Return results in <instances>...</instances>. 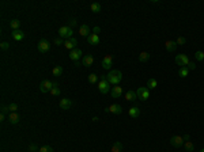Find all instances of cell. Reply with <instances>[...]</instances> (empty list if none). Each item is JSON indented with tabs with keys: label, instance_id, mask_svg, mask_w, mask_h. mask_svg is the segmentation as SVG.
Wrapping results in <instances>:
<instances>
[{
	"label": "cell",
	"instance_id": "obj_1",
	"mask_svg": "<svg viewBox=\"0 0 204 152\" xmlns=\"http://www.w3.org/2000/svg\"><path fill=\"white\" fill-rule=\"evenodd\" d=\"M106 78H108V82H109L110 84L118 86V83L123 79V73L120 72V71H117V69H113V71H110V72L106 75Z\"/></svg>",
	"mask_w": 204,
	"mask_h": 152
},
{
	"label": "cell",
	"instance_id": "obj_2",
	"mask_svg": "<svg viewBox=\"0 0 204 152\" xmlns=\"http://www.w3.org/2000/svg\"><path fill=\"white\" fill-rule=\"evenodd\" d=\"M109 82H108V78H106V75H101L99 76V82H98V90L101 94H108L109 92Z\"/></svg>",
	"mask_w": 204,
	"mask_h": 152
},
{
	"label": "cell",
	"instance_id": "obj_3",
	"mask_svg": "<svg viewBox=\"0 0 204 152\" xmlns=\"http://www.w3.org/2000/svg\"><path fill=\"white\" fill-rule=\"evenodd\" d=\"M59 34H60V38L69 39V38H72L74 30H72V27H69V26H61V27L59 29Z\"/></svg>",
	"mask_w": 204,
	"mask_h": 152
},
{
	"label": "cell",
	"instance_id": "obj_4",
	"mask_svg": "<svg viewBox=\"0 0 204 152\" xmlns=\"http://www.w3.org/2000/svg\"><path fill=\"white\" fill-rule=\"evenodd\" d=\"M136 94H137V98H139L140 101H147L150 98V90L147 87H139Z\"/></svg>",
	"mask_w": 204,
	"mask_h": 152
},
{
	"label": "cell",
	"instance_id": "obj_5",
	"mask_svg": "<svg viewBox=\"0 0 204 152\" xmlns=\"http://www.w3.org/2000/svg\"><path fill=\"white\" fill-rule=\"evenodd\" d=\"M37 48H38V50H40L41 53H48V52H49V49H50V42L48 41V39H41V41L38 42Z\"/></svg>",
	"mask_w": 204,
	"mask_h": 152
},
{
	"label": "cell",
	"instance_id": "obj_6",
	"mask_svg": "<svg viewBox=\"0 0 204 152\" xmlns=\"http://www.w3.org/2000/svg\"><path fill=\"white\" fill-rule=\"evenodd\" d=\"M52 87H53V83H52L50 80L44 79L42 82H41V84H40V90H41V92H50Z\"/></svg>",
	"mask_w": 204,
	"mask_h": 152
},
{
	"label": "cell",
	"instance_id": "obj_7",
	"mask_svg": "<svg viewBox=\"0 0 204 152\" xmlns=\"http://www.w3.org/2000/svg\"><path fill=\"white\" fill-rule=\"evenodd\" d=\"M121 111H123V107L117 103H113L105 109V113H113V114H121Z\"/></svg>",
	"mask_w": 204,
	"mask_h": 152
},
{
	"label": "cell",
	"instance_id": "obj_8",
	"mask_svg": "<svg viewBox=\"0 0 204 152\" xmlns=\"http://www.w3.org/2000/svg\"><path fill=\"white\" fill-rule=\"evenodd\" d=\"M176 63H177L178 65H181V67H186V65L189 64V59H188L186 55H177Z\"/></svg>",
	"mask_w": 204,
	"mask_h": 152
},
{
	"label": "cell",
	"instance_id": "obj_9",
	"mask_svg": "<svg viewBox=\"0 0 204 152\" xmlns=\"http://www.w3.org/2000/svg\"><path fill=\"white\" fill-rule=\"evenodd\" d=\"M184 136H173L172 139H170V144L176 148H178V147L182 145V143H184Z\"/></svg>",
	"mask_w": 204,
	"mask_h": 152
},
{
	"label": "cell",
	"instance_id": "obj_10",
	"mask_svg": "<svg viewBox=\"0 0 204 152\" xmlns=\"http://www.w3.org/2000/svg\"><path fill=\"white\" fill-rule=\"evenodd\" d=\"M102 68H105V69H110L112 65H113V57L110 55H106L104 57V60H102Z\"/></svg>",
	"mask_w": 204,
	"mask_h": 152
},
{
	"label": "cell",
	"instance_id": "obj_11",
	"mask_svg": "<svg viewBox=\"0 0 204 152\" xmlns=\"http://www.w3.org/2000/svg\"><path fill=\"white\" fill-rule=\"evenodd\" d=\"M81 57H82V50L81 49L75 48V49H72V50L69 52V59H71L72 61H75V63L79 60Z\"/></svg>",
	"mask_w": 204,
	"mask_h": 152
},
{
	"label": "cell",
	"instance_id": "obj_12",
	"mask_svg": "<svg viewBox=\"0 0 204 152\" xmlns=\"http://www.w3.org/2000/svg\"><path fill=\"white\" fill-rule=\"evenodd\" d=\"M76 43H78L76 38H75V37H72V38H69V39H65L64 46H65L67 49H69V50H72V49L76 48Z\"/></svg>",
	"mask_w": 204,
	"mask_h": 152
},
{
	"label": "cell",
	"instance_id": "obj_13",
	"mask_svg": "<svg viewBox=\"0 0 204 152\" xmlns=\"http://www.w3.org/2000/svg\"><path fill=\"white\" fill-rule=\"evenodd\" d=\"M94 64V57L93 55H86L83 57V60H82V65H85V67H91Z\"/></svg>",
	"mask_w": 204,
	"mask_h": 152
},
{
	"label": "cell",
	"instance_id": "obj_14",
	"mask_svg": "<svg viewBox=\"0 0 204 152\" xmlns=\"http://www.w3.org/2000/svg\"><path fill=\"white\" fill-rule=\"evenodd\" d=\"M71 106H72V101H71V99H68V98H61V101H60V107H61L63 110L71 109Z\"/></svg>",
	"mask_w": 204,
	"mask_h": 152
},
{
	"label": "cell",
	"instance_id": "obj_15",
	"mask_svg": "<svg viewBox=\"0 0 204 152\" xmlns=\"http://www.w3.org/2000/svg\"><path fill=\"white\" fill-rule=\"evenodd\" d=\"M112 98H120L123 95V87H120V86H116V87H113L112 88Z\"/></svg>",
	"mask_w": 204,
	"mask_h": 152
},
{
	"label": "cell",
	"instance_id": "obj_16",
	"mask_svg": "<svg viewBox=\"0 0 204 152\" xmlns=\"http://www.w3.org/2000/svg\"><path fill=\"white\" fill-rule=\"evenodd\" d=\"M11 36H13V38L15 41H22V39L25 38V33L22 30H13Z\"/></svg>",
	"mask_w": 204,
	"mask_h": 152
},
{
	"label": "cell",
	"instance_id": "obj_17",
	"mask_svg": "<svg viewBox=\"0 0 204 152\" xmlns=\"http://www.w3.org/2000/svg\"><path fill=\"white\" fill-rule=\"evenodd\" d=\"M87 43H90V45H98L99 43V37L98 34H90V36L87 37Z\"/></svg>",
	"mask_w": 204,
	"mask_h": 152
},
{
	"label": "cell",
	"instance_id": "obj_18",
	"mask_svg": "<svg viewBox=\"0 0 204 152\" xmlns=\"http://www.w3.org/2000/svg\"><path fill=\"white\" fill-rule=\"evenodd\" d=\"M79 34H81L82 37H88L90 36V27L87 26V24H82L81 27H79Z\"/></svg>",
	"mask_w": 204,
	"mask_h": 152
},
{
	"label": "cell",
	"instance_id": "obj_19",
	"mask_svg": "<svg viewBox=\"0 0 204 152\" xmlns=\"http://www.w3.org/2000/svg\"><path fill=\"white\" fill-rule=\"evenodd\" d=\"M128 114H129L131 118H137V117L140 116V110H139V107L133 106V107H131V109L128 110Z\"/></svg>",
	"mask_w": 204,
	"mask_h": 152
},
{
	"label": "cell",
	"instance_id": "obj_20",
	"mask_svg": "<svg viewBox=\"0 0 204 152\" xmlns=\"http://www.w3.org/2000/svg\"><path fill=\"white\" fill-rule=\"evenodd\" d=\"M125 99H127V101H129V102H135L136 99H137V94H136V91L129 90V91L125 94Z\"/></svg>",
	"mask_w": 204,
	"mask_h": 152
},
{
	"label": "cell",
	"instance_id": "obj_21",
	"mask_svg": "<svg viewBox=\"0 0 204 152\" xmlns=\"http://www.w3.org/2000/svg\"><path fill=\"white\" fill-rule=\"evenodd\" d=\"M165 48H166L167 52H174L176 48H177V43H176V41H166L165 42Z\"/></svg>",
	"mask_w": 204,
	"mask_h": 152
},
{
	"label": "cell",
	"instance_id": "obj_22",
	"mask_svg": "<svg viewBox=\"0 0 204 152\" xmlns=\"http://www.w3.org/2000/svg\"><path fill=\"white\" fill-rule=\"evenodd\" d=\"M19 120H20V118H19L18 113H10V114H8V121L11 122V124H14V125L18 124Z\"/></svg>",
	"mask_w": 204,
	"mask_h": 152
},
{
	"label": "cell",
	"instance_id": "obj_23",
	"mask_svg": "<svg viewBox=\"0 0 204 152\" xmlns=\"http://www.w3.org/2000/svg\"><path fill=\"white\" fill-rule=\"evenodd\" d=\"M50 94L53 95V97H59L60 95V87L57 83H53V87H52V90H50Z\"/></svg>",
	"mask_w": 204,
	"mask_h": 152
},
{
	"label": "cell",
	"instance_id": "obj_24",
	"mask_svg": "<svg viewBox=\"0 0 204 152\" xmlns=\"http://www.w3.org/2000/svg\"><path fill=\"white\" fill-rule=\"evenodd\" d=\"M149 60H150V53L142 52V53L139 55V61H140V63H147Z\"/></svg>",
	"mask_w": 204,
	"mask_h": 152
},
{
	"label": "cell",
	"instance_id": "obj_25",
	"mask_svg": "<svg viewBox=\"0 0 204 152\" xmlns=\"http://www.w3.org/2000/svg\"><path fill=\"white\" fill-rule=\"evenodd\" d=\"M121 151H123V144L120 141H116L112 145V152H121Z\"/></svg>",
	"mask_w": 204,
	"mask_h": 152
},
{
	"label": "cell",
	"instance_id": "obj_26",
	"mask_svg": "<svg viewBox=\"0 0 204 152\" xmlns=\"http://www.w3.org/2000/svg\"><path fill=\"white\" fill-rule=\"evenodd\" d=\"M184 149H185L186 152H193V149H195V145H193V143L192 141H185L184 143Z\"/></svg>",
	"mask_w": 204,
	"mask_h": 152
},
{
	"label": "cell",
	"instance_id": "obj_27",
	"mask_svg": "<svg viewBox=\"0 0 204 152\" xmlns=\"http://www.w3.org/2000/svg\"><path fill=\"white\" fill-rule=\"evenodd\" d=\"M10 26H11V29H13V30H19L20 20H19V19H13V20L10 22Z\"/></svg>",
	"mask_w": 204,
	"mask_h": 152
},
{
	"label": "cell",
	"instance_id": "obj_28",
	"mask_svg": "<svg viewBox=\"0 0 204 152\" xmlns=\"http://www.w3.org/2000/svg\"><path fill=\"white\" fill-rule=\"evenodd\" d=\"M52 73H53V76H61L63 75V67L61 65H57L52 69Z\"/></svg>",
	"mask_w": 204,
	"mask_h": 152
},
{
	"label": "cell",
	"instance_id": "obj_29",
	"mask_svg": "<svg viewBox=\"0 0 204 152\" xmlns=\"http://www.w3.org/2000/svg\"><path fill=\"white\" fill-rule=\"evenodd\" d=\"M90 10L93 12H95V14H98V12H101V4L99 3H91L90 4Z\"/></svg>",
	"mask_w": 204,
	"mask_h": 152
},
{
	"label": "cell",
	"instance_id": "obj_30",
	"mask_svg": "<svg viewBox=\"0 0 204 152\" xmlns=\"http://www.w3.org/2000/svg\"><path fill=\"white\" fill-rule=\"evenodd\" d=\"M156 86H158V82L155 79H149V82H147V88L149 90H154V88H156Z\"/></svg>",
	"mask_w": 204,
	"mask_h": 152
},
{
	"label": "cell",
	"instance_id": "obj_31",
	"mask_svg": "<svg viewBox=\"0 0 204 152\" xmlns=\"http://www.w3.org/2000/svg\"><path fill=\"white\" fill-rule=\"evenodd\" d=\"M88 83H90V84H95V83H98V76H97L95 73L88 75Z\"/></svg>",
	"mask_w": 204,
	"mask_h": 152
},
{
	"label": "cell",
	"instance_id": "obj_32",
	"mask_svg": "<svg viewBox=\"0 0 204 152\" xmlns=\"http://www.w3.org/2000/svg\"><path fill=\"white\" fill-rule=\"evenodd\" d=\"M188 73H189V71H188V68L186 67H181L178 71V75L181 76V78H186L188 76Z\"/></svg>",
	"mask_w": 204,
	"mask_h": 152
},
{
	"label": "cell",
	"instance_id": "obj_33",
	"mask_svg": "<svg viewBox=\"0 0 204 152\" xmlns=\"http://www.w3.org/2000/svg\"><path fill=\"white\" fill-rule=\"evenodd\" d=\"M195 59H196L197 61H204V53L203 52H200V50L196 52V53H195Z\"/></svg>",
	"mask_w": 204,
	"mask_h": 152
},
{
	"label": "cell",
	"instance_id": "obj_34",
	"mask_svg": "<svg viewBox=\"0 0 204 152\" xmlns=\"http://www.w3.org/2000/svg\"><path fill=\"white\" fill-rule=\"evenodd\" d=\"M38 152H53V148L50 145H42L40 148V151Z\"/></svg>",
	"mask_w": 204,
	"mask_h": 152
},
{
	"label": "cell",
	"instance_id": "obj_35",
	"mask_svg": "<svg viewBox=\"0 0 204 152\" xmlns=\"http://www.w3.org/2000/svg\"><path fill=\"white\" fill-rule=\"evenodd\" d=\"M8 109H10V111H11V113H17V110H18V105H17V103L8 105Z\"/></svg>",
	"mask_w": 204,
	"mask_h": 152
},
{
	"label": "cell",
	"instance_id": "obj_36",
	"mask_svg": "<svg viewBox=\"0 0 204 152\" xmlns=\"http://www.w3.org/2000/svg\"><path fill=\"white\" fill-rule=\"evenodd\" d=\"M186 68H188V71H195L196 69V64L193 61H189V64L186 65Z\"/></svg>",
	"mask_w": 204,
	"mask_h": 152
},
{
	"label": "cell",
	"instance_id": "obj_37",
	"mask_svg": "<svg viewBox=\"0 0 204 152\" xmlns=\"http://www.w3.org/2000/svg\"><path fill=\"white\" fill-rule=\"evenodd\" d=\"M185 42H186L185 37H178V38H177V41H176V43H177V45H184Z\"/></svg>",
	"mask_w": 204,
	"mask_h": 152
},
{
	"label": "cell",
	"instance_id": "obj_38",
	"mask_svg": "<svg viewBox=\"0 0 204 152\" xmlns=\"http://www.w3.org/2000/svg\"><path fill=\"white\" fill-rule=\"evenodd\" d=\"M29 151L30 152H37V151H40V149H38V147L36 145V144H30V145H29Z\"/></svg>",
	"mask_w": 204,
	"mask_h": 152
},
{
	"label": "cell",
	"instance_id": "obj_39",
	"mask_svg": "<svg viewBox=\"0 0 204 152\" xmlns=\"http://www.w3.org/2000/svg\"><path fill=\"white\" fill-rule=\"evenodd\" d=\"M0 48L3 49V50H7V49L10 48V43H8V42H6V41H3V42L0 43Z\"/></svg>",
	"mask_w": 204,
	"mask_h": 152
},
{
	"label": "cell",
	"instance_id": "obj_40",
	"mask_svg": "<svg viewBox=\"0 0 204 152\" xmlns=\"http://www.w3.org/2000/svg\"><path fill=\"white\" fill-rule=\"evenodd\" d=\"M53 43H55L56 46H60V45H63V38H56L55 41H53Z\"/></svg>",
	"mask_w": 204,
	"mask_h": 152
},
{
	"label": "cell",
	"instance_id": "obj_41",
	"mask_svg": "<svg viewBox=\"0 0 204 152\" xmlns=\"http://www.w3.org/2000/svg\"><path fill=\"white\" fill-rule=\"evenodd\" d=\"M8 111H10L8 106H1V114H7Z\"/></svg>",
	"mask_w": 204,
	"mask_h": 152
},
{
	"label": "cell",
	"instance_id": "obj_42",
	"mask_svg": "<svg viewBox=\"0 0 204 152\" xmlns=\"http://www.w3.org/2000/svg\"><path fill=\"white\" fill-rule=\"evenodd\" d=\"M76 20H75V19H72V20H71V22H69V27H75V26H76Z\"/></svg>",
	"mask_w": 204,
	"mask_h": 152
},
{
	"label": "cell",
	"instance_id": "obj_43",
	"mask_svg": "<svg viewBox=\"0 0 204 152\" xmlns=\"http://www.w3.org/2000/svg\"><path fill=\"white\" fill-rule=\"evenodd\" d=\"M99 31H101V29H99L98 26H95V27H94V34H98Z\"/></svg>",
	"mask_w": 204,
	"mask_h": 152
},
{
	"label": "cell",
	"instance_id": "obj_44",
	"mask_svg": "<svg viewBox=\"0 0 204 152\" xmlns=\"http://www.w3.org/2000/svg\"><path fill=\"white\" fill-rule=\"evenodd\" d=\"M4 120H6V114H0V121L3 122Z\"/></svg>",
	"mask_w": 204,
	"mask_h": 152
},
{
	"label": "cell",
	"instance_id": "obj_45",
	"mask_svg": "<svg viewBox=\"0 0 204 152\" xmlns=\"http://www.w3.org/2000/svg\"><path fill=\"white\" fill-rule=\"evenodd\" d=\"M189 139H191V137H189V134H185V136H184V140L185 141H188Z\"/></svg>",
	"mask_w": 204,
	"mask_h": 152
},
{
	"label": "cell",
	"instance_id": "obj_46",
	"mask_svg": "<svg viewBox=\"0 0 204 152\" xmlns=\"http://www.w3.org/2000/svg\"><path fill=\"white\" fill-rule=\"evenodd\" d=\"M200 152H204V148H203V149H201V151H200Z\"/></svg>",
	"mask_w": 204,
	"mask_h": 152
}]
</instances>
